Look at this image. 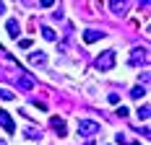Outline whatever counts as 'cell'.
Segmentation results:
<instances>
[{
  "instance_id": "cell-16",
  "label": "cell",
  "mask_w": 151,
  "mask_h": 145,
  "mask_svg": "<svg viewBox=\"0 0 151 145\" xmlns=\"http://www.w3.org/2000/svg\"><path fill=\"white\" fill-rule=\"evenodd\" d=\"M18 47H21V49H29V47H31V39H21Z\"/></svg>"
},
{
  "instance_id": "cell-11",
  "label": "cell",
  "mask_w": 151,
  "mask_h": 145,
  "mask_svg": "<svg viewBox=\"0 0 151 145\" xmlns=\"http://www.w3.org/2000/svg\"><path fill=\"white\" fill-rule=\"evenodd\" d=\"M24 135H26L29 140H39V137H42V135H39V130H34V127H26V130H24Z\"/></svg>"
},
{
  "instance_id": "cell-14",
  "label": "cell",
  "mask_w": 151,
  "mask_h": 145,
  "mask_svg": "<svg viewBox=\"0 0 151 145\" xmlns=\"http://www.w3.org/2000/svg\"><path fill=\"white\" fill-rule=\"evenodd\" d=\"M42 36H45V39H50V42H55V39H58V34H55L52 29H47V26L42 29Z\"/></svg>"
},
{
  "instance_id": "cell-13",
  "label": "cell",
  "mask_w": 151,
  "mask_h": 145,
  "mask_svg": "<svg viewBox=\"0 0 151 145\" xmlns=\"http://www.w3.org/2000/svg\"><path fill=\"white\" fill-rule=\"evenodd\" d=\"M149 112H151V106H149V104H143V106L138 109V117H141V119L146 122V119H149Z\"/></svg>"
},
{
  "instance_id": "cell-6",
  "label": "cell",
  "mask_w": 151,
  "mask_h": 145,
  "mask_svg": "<svg viewBox=\"0 0 151 145\" xmlns=\"http://www.w3.org/2000/svg\"><path fill=\"white\" fill-rule=\"evenodd\" d=\"M125 5H128V0H109V8H112V13H115V16H122Z\"/></svg>"
},
{
  "instance_id": "cell-7",
  "label": "cell",
  "mask_w": 151,
  "mask_h": 145,
  "mask_svg": "<svg viewBox=\"0 0 151 145\" xmlns=\"http://www.w3.org/2000/svg\"><path fill=\"white\" fill-rule=\"evenodd\" d=\"M29 62H31V65H39V68H42V65H47V55H45V52H31Z\"/></svg>"
},
{
  "instance_id": "cell-9",
  "label": "cell",
  "mask_w": 151,
  "mask_h": 145,
  "mask_svg": "<svg viewBox=\"0 0 151 145\" xmlns=\"http://www.w3.org/2000/svg\"><path fill=\"white\" fill-rule=\"evenodd\" d=\"M5 29H8V34H11V36H13V39H18V34H21V26H18V21H13V18H11V21H8V26H5Z\"/></svg>"
},
{
  "instance_id": "cell-17",
  "label": "cell",
  "mask_w": 151,
  "mask_h": 145,
  "mask_svg": "<svg viewBox=\"0 0 151 145\" xmlns=\"http://www.w3.org/2000/svg\"><path fill=\"white\" fill-rule=\"evenodd\" d=\"M39 5H42V8H52V5H55V0H39Z\"/></svg>"
},
{
  "instance_id": "cell-5",
  "label": "cell",
  "mask_w": 151,
  "mask_h": 145,
  "mask_svg": "<svg viewBox=\"0 0 151 145\" xmlns=\"http://www.w3.org/2000/svg\"><path fill=\"white\" fill-rule=\"evenodd\" d=\"M102 36H104V34H102V31H96V29H86V31H83V42H86V44L99 42Z\"/></svg>"
},
{
  "instance_id": "cell-18",
  "label": "cell",
  "mask_w": 151,
  "mask_h": 145,
  "mask_svg": "<svg viewBox=\"0 0 151 145\" xmlns=\"http://www.w3.org/2000/svg\"><path fill=\"white\" fill-rule=\"evenodd\" d=\"M107 99H109V104H117V101H120V96H117V93H109Z\"/></svg>"
},
{
  "instance_id": "cell-21",
  "label": "cell",
  "mask_w": 151,
  "mask_h": 145,
  "mask_svg": "<svg viewBox=\"0 0 151 145\" xmlns=\"http://www.w3.org/2000/svg\"><path fill=\"white\" fill-rule=\"evenodd\" d=\"M0 145H5V143H3V140H0Z\"/></svg>"
},
{
  "instance_id": "cell-12",
  "label": "cell",
  "mask_w": 151,
  "mask_h": 145,
  "mask_svg": "<svg viewBox=\"0 0 151 145\" xmlns=\"http://www.w3.org/2000/svg\"><path fill=\"white\" fill-rule=\"evenodd\" d=\"M141 96H146V88H143V86H138V88L130 91V99H141Z\"/></svg>"
},
{
  "instance_id": "cell-20",
  "label": "cell",
  "mask_w": 151,
  "mask_h": 145,
  "mask_svg": "<svg viewBox=\"0 0 151 145\" xmlns=\"http://www.w3.org/2000/svg\"><path fill=\"white\" fill-rule=\"evenodd\" d=\"M5 13V3H3V0H0V16Z\"/></svg>"
},
{
  "instance_id": "cell-1",
  "label": "cell",
  "mask_w": 151,
  "mask_h": 145,
  "mask_svg": "<svg viewBox=\"0 0 151 145\" xmlns=\"http://www.w3.org/2000/svg\"><path fill=\"white\" fill-rule=\"evenodd\" d=\"M94 68H96V70H112V68H115V52H112V49L102 52L99 57L94 60Z\"/></svg>"
},
{
  "instance_id": "cell-3",
  "label": "cell",
  "mask_w": 151,
  "mask_h": 145,
  "mask_svg": "<svg viewBox=\"0 0 151 145\" xmlns=\"http://www.w3.org/2000/svg\"><path fill=\"white\" fill-rule=\"evenodd\" d=\"M146 62H149V55H146V49H133L130 65H146Z\"/></svg>"
},
{
  "instance_id": "cell-15",
  "label": "cell",
  "mask_w": 151,
  "mask_h": 145,
  "mask_svg": "<svg viewBox=\"0 0 151 145\" xmlns=\"http://www.w3.org/2000/svg\"><path fill=\"white\" fill-rule=\"evenodd\" d=\"M11 99H16V96L8 91V88H0V101H11Z\"/></svg>"
},
{
  "instance_id": "cell-19",
  "label": "cell",
  "mask_w": 151,
  "mask_h": 145,
  "mask_svg": "<svg viewBox=\"0 0 151 145\" xmlns=\"http://www.w3.org/2000/svg\"><path fill=\"white\" fill-rule=\"evenodd\" d=\"M117 117H128V109L125 106H117Z\"/></svg>"
},
{
  "instance_id": "cell-4",
  "label": "cell",
  "mask_w": 151,
  "mask_h": 145,
  "mask_svg": "<svg viewBox=\"0 0 151 145\" xmlns=\"http://www.w3.org/2000/svg\"><path fill=\"white\" fill-rule=\"evenodd\" d=\"M0 124L5 127V132H16V124H13V119H11V114L3 112V109H0Z\"/></svg>"
},
{
  "instance_id": "cell-8",
  "label": "cell",
  "mask_w": 151,
  "mask_h": 145,
  "mask_svg": "<svg viewBox=\"0 0 151 145\" xmlns=\"http://www.w3.org/2000/svg\"><path fill=\"white\" fill-rule=\"evenodd\" d=\"M18 88L31 91V88H34V78H29V75H21V78H18Z\"/></svg>"
},
{
  "instance_id": "cell-2",
  "label": "cell",
  "mask_w": 151,
  "mask_h": 145,
  "mask_svg": "<svg viewBox=\"0 0 151 145\" xmlns=\"http://www.w3.org/2000/svg\"><path fill=\"white\" fill-rule=\"evenodd\" d=\"M78 135H83V137L99 135V122H91V119H81V122H78Z\"/></svg>"
},
{
  "instance_id": "cell-10",
  "label": "cell",
  "mask_w": 151,
  "mask_h": 145,
  "mask_svg": "<svg viewBox=\"0 0 151 145\" xmlns=\"http://www.w3.org/2000/svg\"><path fill=\"white\" fill-rule=\"evenodd\" d=\"M52 130L58 132L60 137H63V135H65V122H63L60 117H55V119H52Z\"/></svg>"
}]
</instances>
